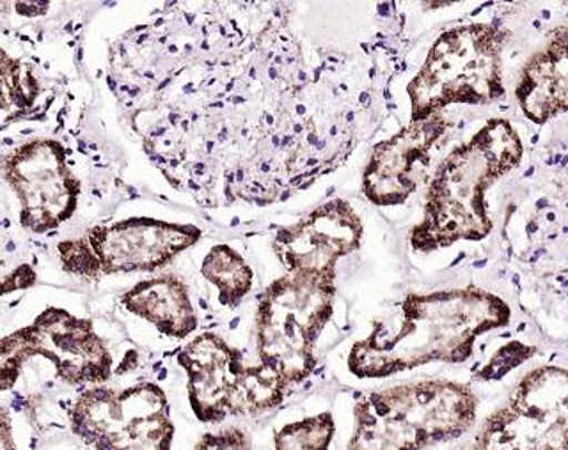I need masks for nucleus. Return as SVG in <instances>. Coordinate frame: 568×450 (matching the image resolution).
<instances>
[{
    "label": "nucleus",
    "instance_id": "obj_1",
    "mask_svg": "<svg viewBox=\"0 0 568 450\" xmlns=\"http://www.w3.org/2000/svg\"><path fill=\"white\" fill-rule=\"evenodd\" d=\"M510 318V305L475 286L408 295L395 323H375L372 334L352 346L348 369L361 380H378L426 364L466 362L476 339Z\"/></svg>",
    "mask_w": 568,
    "mask_h": 450
},
{
    "label": "nucleus",
    "instance_id": "obj_2",
    "mask_svg": "<svg viewBox=\"0 0 568 450\" xmlns=\"http://www.w3.org/2000/svg\"><path fill=\"white\" fill-rule=\"evenodd\" d=\"M523 142L508 121L493 120L449 153L426 194L425 218L410 231L417 252L446 248L462 239L487 238L493 231L485 194L523 160Z\"/></svg>",
    "mask_w": 568,
    "mask_h": 450
},
{
    "label": "nucleus",
    "instance_id": "obj_3",
    "mask_svg": "<svg viewBox=\"0 0 568 450\" xmlns=\"http://www.w3.org/2000/svg\"><path fill=\"white\" fill-rule=\"evenodd\" d=\"M478 398L469 385L423 380L368 393L354 408L346 450H425L475 426Z\"/></svg>",
    "mask_w": 568,
    "mask_h": 450
},
{
    "label": "nucleus",
    "instance_id": "obj_4",
    "mask_svg": "<svg viewBox=\"0 0 568 450\" xmlns=\"http://www.w3.org/2000/svg\"><path fill=\"white\" fill-rule=\"evenodd\" d=\"M508 32L469 23L444 32L408 84L410 120L422 121L453 103L485 105L505 94L501 53Z\"/></svg>",
    "mask_w": 568,
    "mask_h": 450
},
{
    "label": "nucleus",
    "instance_id": "obj_5",
    "mask_svg": "<svg viewBox=\"0 0 568 450\" xmlns=\"http://www.w3.org/2000/svg\"><path fill=\"white\" fill-rule=\"evenodd\" d=\"M334 278L286 274L266 287L256 314L260 364L284 383L306 380L315 369V346L333 316Z\"/></svg>",
    "mask_w": 568,
    "mask_h": 450
},
{
    "label": "nucleus",
    "instance_id": "obj_6",
    "mask_svg": "<svg viewBox=\"0 0 568 450\" xmlns=\"http://www.w3.org/2000/svg\"><path fill=\"white\" fill-rule=\"evenodd\" d=\"M186 372L192 411L204 425L227 417L263 416L275 410L288 385L271 367L245 366L244 355L215 334H201L178 355Z\"/></svg>",
    "mask_w": 568,
    "mask_h": 450
},
{
    "label": "nucleus",
    "instance_id": "obj_7",
    "mask_svg": "<svg viewBox=\"0 0 568 450\" xmlns=\"http://www.w3.org/2000/svg\"><path fill=\"white\" fill-rule=\"evenodd\" d=\"M41 364L70 387L105 383L112 375L111 351L93 323L64 309H47L29 327L0 339V392L13 389L29 369L41 375Z\"/></svg>",
    "mask_w": 568,
    "mask_h": 450
},
{
    "label": "nucleus",
    "instance_id": "obj_8",
    "mask_svg": "<svg viewBox=\"0 0 568 450\" xmlns=\"http://www.w3.org/2000/svg\"><path fill=\"white\" fill-rule=\"evenodd\" d=\"M200 227L153 218L97 225L80 238L59 243L62 269L82 280L155 272L200 242Z\"/></svg>",
    "mask_w": 568,
    "mask_h": 450
},
{
    "label": "nucleus",
    "instance_id": "obj_9",
    "mask_svg": "<svg viewBox=\"0 0 568 450\" xmlns=\"http://www.w3.org/2000/svg\"><path fill=\"white\" fill-rule=\"evenodd\" d=\"M73 433L93 450H171L174 425L164 390L155 383L129 389L93 387L70 410Z\"/></svg>",
    "mask_w": 568,
    "mask_h": 450
},
{
    "label": "nucleus",
    "instance_id": "obj_10",
    "mask_svg": "<svg viewBox=\"0 0 568 450\" xmlns=\"http://www.w3.org/2000/svg\"><path fill=\"white\" fill-rule=\"evenodd\" d=\"M568 375L564 367L532 369L510 401L485 420L473 450H567Z\"/></svg>",
    "mask_w": 568,
    "mask_h": 450
},
{
    "label": "nucleus",
    "instance_id": "obj_11",
    "mask_svg": "<svg viewBox=\"0 0 568 450\" xmlns=\"http://www.w3.org/2000/svg\"><path fill=\"white\" fill-rule=\"evenodd\" d=\"M0 168L20 201V224L26 229L49 233L75 213L80 182L68 167L67 151L59 142H26L2 158Z\"/></svg>",
    "mask_w": 568,
    "mask_h": 450
},
{
    "label": "nucleus",
    "instance_id": "obj_12",
    "mask_svg": "<svg viewBox=\"0 0 568 450\" xmlns=\"http://www.w3.org/2000/svg\"><path fill=\"white\" fill-rule=\"evenodd\" d=\"M363 238V224L351 204L328 201L298 224L275 234V254L288 274L336 277L339 257L357 250Z\"/></svg>",
    "mask_w": 568,
    "mask_h": 450
},
{
    "label": "nucleus",
    "instance_id": "obj_13",
    "mask_svg": "<svg viewBox=\"0 0 568 450\" xmlns=\"http://www.w3.org/2000/svg\"><path fill=\"white\" fill-rule=\"evenodd\" d=\"M446 129L448 123L437 112L426 120L410 121L395 137L381 142L363 174L366 200L377 206L404 204L425 180L432 147Z\"/></svg>",
    "mask_w": 568,
    "mask_h": 450
},
{
    "label": "nucleus",
    "instance_id": "obj_14",
    "mask_svg": "<svg viewBox=\"0 0 568 450\" xmlns=\"http://www.w3.org/2000/svg\"><path fill=\"white\" fill-rule=\"evenodd\" d=\"M568 29H556L549 43L535 53L520 73L515 96L531 123L546 124L568 106Z\"/></svg>",
    "mask_w": 568,
    "mask_h": 450
},
{
    "label": "nucleus",
    "instance_id": "obj_15",
    "mask_svg": "<svg viewBox=\"0 0 568 450\" xmlns=\"http://www.w3.org/2000/svg\"><path fill=\"white\" fill-rule=\"evenodd\" d=\"M121 305L173 339H185L197 328L189 289L176 275H160L135 284L121 296Z\"/></svg>",
    "mask_w": 568,
    "mask_h": 450
},
{
    "label": "nucleus",
    "instance_id": "obj_16",
    "mask_svg": "<svg viewBox=\"0 0 568 450\" xmlns=\"http://www.w3.org/2000/svg\"><path fill=\"white\" fill-rule=\"evenodd\" d=\"M201 274L217 287L219 300L224 307L235 309L253 289V269L244 257L230 245H217L204 257Z\"/></svg>",
    "mask_w": 568,
    "mask_h": 450
},
{
    "label": "nucleus",
    "instance_id": "obj_17",
    "mask_svg": "<svg viewBox=\"0 0 568 450\" xmlns=\"http://www.w3.org/2000/svg\"><path fill=\"white\" fill-rule=\"evenodd\" d=\"M334 419L331 413L307 417L301 422L284 426L275 434L274 450H328L334 438Z\"/></svg>",
    "mask_w": 568,
    "mask_h": 450
},
{
    "label": "nucleus",
    "instance_id": "obj_18",
    "mask_svg": "<svg viewBox=\"0 0 568 450\" xmlns=\"http://www.w3.org/2000/svg\"><path fill=\"white\" fill-rule=\"evenodd\" d=\"M195 450H251V437L239 428L204 434Z\"/></svg>",
    "mask_w": 568,
    "mask_h": 450
},
{
    "label": "nucleus",
    "instance_id": "obj_19",
    "mask_svg": "<svg viewBox=\"0 0 568 450\" xmlns=\"http://www.w3.org/2000/svg\"><path fill=\"white\" fill-rule=\"evenodd\" d=\"M34 283L36 274L31 266L22 265L9 268L8 263L0 260V296L18 292V289H27Z\"/></svg>",
    "mask_w": 568,
    "mask_h": 450
},
{
    "label": "nucleus",
    "instance_id": "obj_20",
    "mask_svg": "<svg viewBox=\"0 0 568 450\" xmlns=\"http://www.w3.org/2000/svg\"><path fill=\"white\" fill-rule=\"evenodd\" d=\"M0 450H17L11 416H9V411L2 407H0Z\"/></svg>",
    "mask_w": 568,
    "mask_h": 450
}]
</instances>
